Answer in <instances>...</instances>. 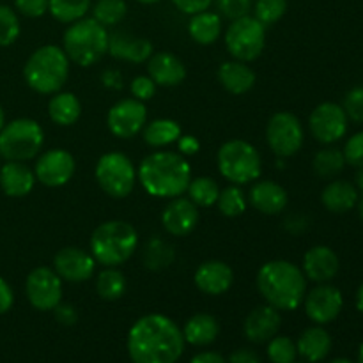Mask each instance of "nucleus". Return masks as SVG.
<instances>
[{"instance_id": "f257e3e1", "label": "nucleus", "mask_w": 363, "mask_h": 363, "mask_svg": "<svg viewBox=\"0 0 363 363\" xmlns=\"http://www.w3.org/2000/svg\"><path fill=\"white\" fill-rule=\"evenodd\" d=\"M183 330L163 314H147L133 323L126 347L133 363H177L184 353Z\"/></svg>"}, {"instance_id": "f03ea898", "label": "nucleus", "mask_w": 363, "mask_h": 363, "mask_svg": "<svg viewBox=\"0 0 363 363\" xmlns=\"http://www.w3.org/2000/svg\"><path fill=\"white\" fill-rule=\"evenodd\" d=\"M307 282L300 266L284 259L264 262L255 277L261 296L280 312H291L301 307L307 294Z\"/></svg>"}, {"instance_id": "7ed1b4c3", "label": "nucleus", "mask_w": 363, "mask_h": 363, "mask_svg": "<svg viewBox=\"0 0 363 363\" xmlns=\"http://www.w3.org/2000/svg\"><path fill=\"white\" fill-rule=\"evenodd\" d=\"M142 188L156 199H176L188 190L191 167L179 152L156 151L145 156L137 170Z\"/></svg>"}, {"instance_id": "20e7f679", "label": "nucleus", "mask_w": 363, "mask_h": 363, "mask_svg": "<svg viewBox=\"0 0 363 363\" xmlns=\"http://www.w3.org/2000/svg\"><path fill=\"white\" fill-rule=\"evenodd\" d=\"M91 254L105 268H117L133 257L138 248V233L124 220L99 223L91 236Z\"/></svg>"}, {"instance_id": "39448f33", "label": "nucleus", "mask_w": 363, "mask_h": 363, "mask_svg": "<svg viewBox=\"0 0 363 363\" xmlns=\"http://www.w3.org/2000/svg\"><path fill=\"white\" fill-rule=\"evenodd\" d=\"M69 64L71 60L60 46H39L25 62L23 78L38 94H55L62 91L69 78Z\"/></svg>"}, {"instance_id": "423d86ee", "label": "nucleus", "mask_w": 363, "mask_h": 363, "mask_svg": "<svg viewBox=\"0 0 363 363\" xmlns=\"http://www.w3.org/2000/svg\"><path fill=\"white\" fill-rule=\"evenodd\" d=\"M110 34L94 18H82L66 28L62 35V50L71 62L91 67L108 53Z\"/></svg>"}, {"instance_id": "0eeeda50", "label": "nucleus", "mask_w": 363, "mask_h": 363, "mask_svg": "<svg viewBox=\"0 0 363 363\" xmlns=\"http://www.w3.org/2000/svg\"><path fill=\"white\" fill-rule=\"evenodd\" d=\"M216 165L220 176L238 186L257 181L262 174V158L257 147L241 138H233L220 145Z\"/></svg>"}, {"instance_id": "6e6552de", "label": "nucleus", "mask_w": 363, "mask_h": 363, "mask_svg": "<svg viewBox=\"0 0 363 363\" xmlns=\"http://www.w3.org/2000/svg\"><path fill=\"white\" fill-rule=\"evenodd\" d=\"M45 131L28 117L14 119L0 130V156L7 162H28L41 152Z\"/></svg>"}, {"instance_id": "1a4fd4ad", "label": "nucleus", "mask_w": 363, "mask_h": 363, "mask_svg": "<svg viewBox=\"0 0 363 363\" xmlns=\"http://www.w3.org/2000/svg\"><path fill=\"white\" fill-rule=\"evenodd\" d=\"M94 174L99 188L112 199H126L137 186V167L121 151L99 156Z\"/></svg>"}, {"instance_id": "9d476101", "label": "nucleus", "mask_w": 363, "mask_h": 363, "mask_svg": "<svg viewBox=\"0 0 363 363\" xmlns=\"http://www.w3.org/2000/svg\"><path fill=\"white\" fill-rule=\"evenodd\" d=\"M227 52L241 62H254L266 48V27L255 16H243L230 21L225 35Z\"/></svg>"}, {"instance_id": "9b49d317", "label": "nucleus", "mask_w": 363, "mask_h": 363, "mask_svg": "<svg viewBox=\"0 0 363 363\" xmlns=\"http://www.w3.org/2000/svg\"><path fill=\"white\" fill-rule=\"evenodd\" d=\"M305 130L301 121L291 112H277L266 124V142L279 158H291L301 149Z\"/></svg>"}, {"instance_id": "f8f14e48", "label": "nucleus", "mask_w": 363, "mask_h": 363, "mask_svg": "<svg viewBox=\"0 0 363 363\" xmlns=\"http://www.w3.org/2000/svg\"><path fill=\"white\" fill-rule=\"evenodd\" d=\"M25 294L35 311L52 312L62 301V279L53 268L38 266L25 280Z\"/></svg>"}, {"instance_id": "ddd939ff", "label": "nucleus", "mask_w": 363, "mask_h": 363, "mask_svg": "<svg viewBox=\"0 0 363 363\" xmlns=\"http://www.w3.org/2000/svg\"><path fill=\"white\" fill-rule=\"evenodd\" d=\"M147 124V108L135 98H124L117 101L106 113V126L117 138H133Z\"/></svg>"}, {"instance_id": "4468645a", "label": "nucleus", "mask_w": 363, "mask_h": 363, "mask_svg": "<svg viewBox=\"0 0 363 363\" xmlns=\"http://www.w3.org/2000/svg\"><path fill=\"white\" fill-rule=\"evenodd\" d=\"M308 128L312 137L321 144H335L346 135L347 116L337 103L325 101L312 110L308 117Z\"/></svg>"}, {"instance_id": "2eb2a0df", "label": "nucleus", "mask_w": 363, "mask_h": 363, "mask_svg": "<svg viewBox=\"0 0 363 363\" xmlns=\"http://www.w3.org/2000/svg\"><path fill=\"white\" fill-rule=\"evenodd\" d=\"M77 170L73 155L66 149H50L35 160V179L48 188H60L69 183Z\"/></svg>"}, {"instance_id": "dca6fc26", "label": "nucleus", "mask_w": 363, "mask_h": 363, "mask_svg": "<svg viewBox=\"0 0 363 363\" xmlns=\"http://www.w3.org/2000/svg\"><path fill=\"white\" fill-rule=\"evenodd\" d=\"M301 305L305 307V314L308 315V319L323 326L339 318L344 307V296L339 287L332 286L330 282L318 284L314 289L305 294Z\"/></svg>"}, {"instance_id": "f3484780", "label": "nucleus", "mask_w": 363, "mask_h": 363, "mask_svg": "<svg viewBox=\"0 0 363 363\" xmlns=\"http://www.w3.org/2000/svg\"><path fill=\"white\" fill-rule=\"evenodd\" d=\"M96 259L91 252L78 247H64L53 257V269L62 282L82 284L87 282L96 273Z\"/></svg>"}, {"instance_id": "a211bd4d", "label": "nucleus", "mask_w": 363, "mask_h": 363, "mask_svg": "<svg viewBox=\"0 0 363 363\" xmlns=\"http://www.w3.org/2000/svg\"><path fill=\"white\" fill-rule=\"evenodd\" d=\"M280 326H282L280 311L266 303L248 312L243 323V332L248 342L266 344L279 333Z\"/></svg>"}, {"instance_id": "6ab92c4d", "label": "nucleus", "mask_w": 363, "mask_h": 363, "mask_svg": "<svg viewBox=\"0 0 363 363\" xmlns=\"http://www.w3.org/2000/svg\"><path fill=\"white\" fill-rule=\"evenodd\" d=\"M199 223V209L190 199H170L162 213V225L170 236H188Z\"/></svg>"}, {"instance_id": "aec40b11", "label": "nucleus", "mask_w": 363, "mask_h": 363, "mask_svg": "<svg viewBox=\"0 0 363 363\" xmlns=\"http://www.w3.org/2000/svg\"><path fill=\"white\" fill-rule=\"evenodd\" d=\"M194 282L201 293L220 296L233 287L234 272L227 262L211 259V261H204L195 269Z\"/></svg>"}, {"instance_id": "412c9836", "label": "nucleus", "mask_w": 363, "mask_h": 363, "mask_svg": "<svg viewBox=\"0 0 363 363\" xmlns=\"http://www.w3.org/2000/svg\"><path fill=\"white\" fill-rule=\"evenodd\" d=\"M340 269V261L335 252L325 245H315L303 255L301 272L314 284L332 282Z\"/></svg>"}, {"instance_id": "4be33fe9", "label": "nucleus", "mask_w": 363, "mask_h": 363, "mask_svg": "<svg viewBox=\"0 0 363 363\" xmlns=\"http://www.w3.org/2000/svg\"><path fill=\"white\" fill-rule=\"evenodd\" d=\"M108 53L117 60H126L131 64L147 62L155 53L152 43L145 38H137L130 32H113L108 39Z\"/></svg>"}, {"instance_id": "5701e85b", "label": "nucleus", "mask_w": 363, "mask_h": 363, "mask_svg": "<svg viewBox=\"0 0 363 363\" xmlns=\"http://www.w3.org/2000/svg\"><path fill=\"white\" fill-rule=\"evenodd\" d=\"M248 202L262 215H280L287 208L289 195H287L286 188L280 186L275 181L257 179L252 184Z\"/></svg>"}, {"instance_id": "b1692460", "label": "nucleus", "mask_w": 363, "mask_h": 363, "mask_svg": "<svg viewBox=\"0 0 363 363\" xmlns=\"http://www.w3.org/2000/svg\"><path fill=\"white\" fill-rule=\"evenodd\" d=\"M147 74L160 87H177L186 78V67L174 53L158 52L149 57Z\"/></svg>"}, {"instance_id": "393cba45", "label": "nucleus", "mask_w": 363, "mask_h": 363, "mask_svg": "<svg viewBox=\"0 0 363 363\" xmlns=\"http://www.w3.org/2000/svg\"><path fill=\"white\" fill-rule=\"evenodd\" d=\"M35 174L25 162H6L0 167V188L7 197L20 199L35 186Z\"/></svg>"}, {"instance_id": "a878e982", "label": "nucleus", "mask_w": 363, "mask_h": 363, "mask_svg": "<svg viewBox=\"0 0 363 363\" xmlns=\"http://www.w3.org/2000/svg\"><path fill=\"white\" fill-rule=\"evenodd\" d=\"M218 77L220 85L225 89L230 94H247L254 89L255 85V73L247 62H241V60H227L222 62L218 67Z\"/></svg>"}, {"instance_id": "bb28decb", "label": "nucleus", "mask_w": 363, "mask_h": 363, "mask_svg": "<svg viewBox=\"0 0 363 363\" xmlns=\"http://www.w3.org/2000/svg\"><path fill=\"white\" fill-rule=\"evenodd\" d=\"M296 350L305 362L318 363L325 360L332 351V337L321 325L311 326L298 337Z\"/></svg>"}, {"instance_id": "cd10ccee", "label": "nucleus", "mask_w": 363, "mask_h": 363, "mask_svg": "<svg viewBox=\"0 0 363 363\" xmlns=\"http://www.w3.org/2000/svg\"><path fill=\"white\" fill-rule=\"evenodd\" d=\"M321 202L330 213L342 215V213L354 209V206L358 204V190L354 184L350 183V181H332V183L326 184L325 190H323Z\"/></svg>"}, {"instance_id": "c85d7f7f", "label": "nucleus", "mask_w": 363, "mask_h": 363, "mask_svg": "<svg viewBox=\"0 0 363 363\" xmlns=\"http://www.w3.org/2000/svg\"><path fill=\"white\" fill-rule=\"evenodd\" d=\"M220 335V323L215 315L211 314H195L184 323L183 326V337L184 342L191 344V346H209L215 342Z\"/></svg>"}, {"instance_id": "c756f323", "label": "nucleus", "mask_w": 363, "mask_h": 363, "mask_svg": "<svg viewBox=\"0 0 363 363\" xmlns=\"http://www.w3.org/2000/svg\"><path fill=\"white\" fill-rule=\"evenodd\" d=\"M222 16L218 13H211V11L191 14L190 21H188V34L199 45H215L222 35Z\"/></svg>"}, {"instance_id": "7c9ffc66", "label": "nucleus", "mask_w": 363, "mask_h": 363, "mask_svg": "<svg viewBox=\"0 0 363 363\" xmlns=\"http://www.w3.org/2000/svg\"><path fill=\"white\" fill-rule=\"evenodd\" d=\"M48 116L57 126H73L82 116V103L73 92H55L48 101Z\"/></svg>"}, {"instance_id": "2f4dec72", "label": "nucleus", "mask_w": 363, "mask_h": 363, "mask_svg": "<svg viewBox=\"0 0 363 363\" xmlns=\"http://www.w3.org/2000/svg\"><path fill=\"white\" fill-rule=\"evenodd\" d=\"M181 135V124L174 119H155L144 126V142L149 147L162 149L176 144Z\"/></svg>"}, {"instance_id": "473e14b6", "label": "nucleus", "mask_w": 363, "mask_h": 363, "mask_svg": "<svg viewBox=\"0 0 363 363\" xmlns=\"http://www.w3.org/2000/svg\"><path fill=\"white\" fill-rule=\"evenodd\" d=\"M96 293L101 300L116 301L126 293V277L117 268H105L96 277Z\"/></svg>"}, {"instance_id": "72a5a7b5", "label": "nucleus", "mask_w": 363, "mask_h": 363, "mask_svg": "<svg viewBox=\"0 0 363 363\" xmlns=\"http://www.w3.org/2000/svg\"><path fill=\"white\" fill-rule=\"evenodd\" d=\"M92 0H50L48 13L60 23H74L91 11Z\"/></svg>"}, {"instance_id": "f704fd0d", "label": "nucleus", "mask_w": 363, "mask_h": 363, "mask_svg": "<svg viewBox=\"0 0 363 363\" xmlns=\"http://www.w3.org/2000/svg\"><path fill=\"white\" fill-rule=\"evenodd\" d=\"M186 191L188 199H190L197 208H209V206H215L216 201H218L220 186L213 177L201 176L191 177Z\"/></svg>"}, {"instance_id": "c9c22d12", "label": "nucleus", "mask_w": 363, "mask_h": 363, "mask_svg": "<svg viewBox=\"0 0 363 363\" xmlns=\"http://www.w3.org/2000/svg\"><path fill=\"white\" fill-rule=\"evenodd\" d=\"M174 257L176 254L169 243H165L162 238H152L144 250V266L152 272H160L169 268L174 262Z\"/></svg>"}, {"instance_id": "e433bc0d", "label": "nucleus", "mask_w": 363, "mask_h": 363, "mask_svg": "<svg viewBox=\"0 0 363 363\" xmlns=\"http://www.w3.org/2000/svg\"><path fill=\"white\" fill-rule=\"evenodd\" d=\"M216 206H218L220 213L223 216H227V218H238V216H241L247 211L248 199L238 184H230V186L220 190Z\"/></svg>"}, {"instance_id": "4c0bfd02", "label": "nucleus", "mask_w": 363, "mask_h": 363, "mask_svg": "<svg viewBox=\"0 0 363 363\" xmlns=\"http://www.w3.org/2000/svg\"><path fill=\"white\" fill-rule=\"evenodd\" d=\"M128 6L124 0H98L92 7V18L103 27H116L126 18Z\"/></svg>"}, {"instance_id": "58836bf2", "label": "nucleus", "mask_w": 363, "mask_h": 363, "mask_svg": "<svg viewBox=\"0 0 363 363\" xmlns=\"http://www.w3.org/2000/svg\"><path fill=\"white\" fill-rule=\"evenodd\" d=\"M346 165V160H344V152L339 151L335 147H326L321 149L318 155L314 156V172L319 177H335L337 174H340Z\"/></svg>"}, {"instance_id": "ea45409f", "label": "nucleus", "mask_w": 363, "mask_h": 363, "mask_svg": "<svg viewBox=\"0 0 363 363\" xmlns=\"http://www.w3.org/2000/svg\"><path fill=\"white\" fill-rule=\"evenodd\" d=\"M266 354H268L272 363H294L298 357L296 342L291 337L275 335L272 340H268Z\"/></svg>"}, {"instance_id": "a19ab883", "label": "nucleus", "mask_w": 363, "mask_h": 363, "mask_svg": "<svg viewBox=\"0 0 363 363\" xmlns=\"http://www.w3.org/2000/svg\"><path fill=\"white\" fill-rule=\"evenodd\" d=\"M287 13V0H255L254 16L264 27L277 23Z\"/></svg>"}, {"instance_id": "79ce46f5", "label": "nucleus", "mask_w": 363, "mask_h": 363, "mask_svg": "<svg viewBox=\"0 0 363 363\" xmlns=\"http://www.w3.org/2000/svg\"><path fill=\"white\" fill-rule=\"evenodd\" d=\"M20 20L16 11L6 4H0V46H11L20 38Z\"/></svg>"}, {"instance_id": "37998d69", "label": "nucleus", "mask_w": 363, "mask_h": 363, "mask_svg": "<svg viewBox=\"0 0 363 363\" xmlns=\"http://www.w3.org/2000/svg\"><path fill=\"white\" fill-rule=\"evenodd\" d=\"M216 7L220 16L233 21L250 14L252 0H216Z\"/></svg>"}, {"instance_id": "c03bdc74", "label": "nucleus", "mask_w": 363, "mask_h": 363, "mask_svg": "<svg viewBox=\"0 0 363 363\" xmlns=\"http://www.w3.org/2000/svg\"><path fill=\"white\" fill-rule=\"evenodd\" d=\"M342 108L347 119H353L354 123H363V87H354L347 92Z\"/></svg>"}, {"instance_id": "a18cd8bd", "label": "nucleus", "mask_w": 363, "mask_h": 363, "mask_svg": "<svg viewBox=\"0 0 363 363\" xmlns=\"http://www.w3.org/2000/svg\"><path fill=\"white\" fill-rule=\"evenodd\" d=\"M156 87H158V85L151 80V77H149V74L147 77H145V74H140V77H135L133 80H131L130 91H131V96H133L135 99L145 103V101H149V99L155 98Z\"/></svg>"}, {"instance_id": "49530a36", "label": "nucleus", "mask_w": 363, "mask_h": 363, "mask_svg": "<svg viewBox=\"0 0 363 363\" xmlns=\"http://www.w3.org/2000/svg\"><path fill=\"white\" fill-rule=\"evenodd\" d=\"M344 160L353 167H363V131L353 135L344 145Z\"/></svg>"}, {"instance_id": "de8ad7c7", "label": "nucleus", "mask_w": 363, "mask_h": 363, "mask_svg": "<svg viewBox=\"0 0 363 363\" xmlns=\"http://www.w3.org/2000/svg\"><path fill=\"white\" fill-rule=\"evenodd\" d=\"M50 0H14L18 13L27 18H41L48 13Z\"/></svg>"}, {"instance_id": "09e8293b", "label": "nucleus", "mask_w": 363, "mask_h": 363, "mask_svg": "<svg viewBox=\"0 0 363 363\" xmlns=\"http://www.w3.org/2000/svg\"><path fill=\"white\" fill-rule=\"evenodd\" d=\"M53 315H55L57 323H60L62 326H73L78 321V311L74 308V305L71 303H62L60 301L55 308H53Z\"/></svg>"}, {"instance_id": "8fccbe9b", "label": "nucleus", "mask_w": 363, "mask_h": 363, "mask_svg": "<svg viewBox=\"0 0 363 363\" xmlns=\"http://www.w3.org/2000/svg\"><path fill=\"white\" fill-rule=\"evenodd\" d=\"M174 6L184 14H197L202 11H208L209 6L213 4V0H172Z\"/></svg>"}, {"instance_id": "3c124183", "label": "nucleus", "mask_w": 363, "mask_h": 363, "mask_svg": "<svg viewBox=\"0 0 363 363\" xmlns=\"http://www.w3.org/2000/svg\"><path fill=\"white\" fill-rule=\"evenodd\" d=\"M177 147H179V155L186 158V156H194L201 151V142L194 135H181L177 138Z\"/></svg>"}, {"instance_id": "603ef678", "label": "nucleus", "mask_w": 363, "mask_h": 363, "mask_svg": "<svg viewBox=\"0 0 363 363\" xmlns=\"http://www.w3.org/2000/svg\"><path fill=\"white\" fill-rule=\"evenodd\" d=\"M101 84L110 91H121L124 87V78L119 69H105L101 73Z\"/></svg>"}, {"instance_id": "864d4df0", "label": "nucleus", "mask_w": 363, "mask_h": 363, "mask_svg": "<svg viewBox=\"0 0 363 363\" xmlns=\"http://www.w3.org/2000/svg\"><path fill=\"white\" fill-rule=\"evenodd\" d=\"M13 303H14L13 289H11V286L7 284V280H4L2 277H0V315L9 312L11 308H13Z\"/></svg>"}, {"instance_id": "5fc2aeb1", "label": "nucleus", "mask_w": 363, "mask_h": 363, "mask_svg": "<svg viewBox=\"0 0 363 363\" xmlns=\"http://www.w3.org/2000/svg\"><path fill=\"white\" fill-rule=\"evenodd\" d=\"M229 363H261V358L255 351L248 350V347H241V350H236L230 354Z\"/></svg>"}, {"instance_id": "6e6d98bb", "label": "nucleus", "mask_w": 363, "mask_h": 363, "mask_svg": "<svg viewBox=\"0 0 363 363\" xmlns=\"http://www.w3.org/2000/svg\"><path fill=\"white\" fill-rule=\"evenodd\" d=\"M190 363H227L225 358L222 357L216 351H204V353H199L191 358Z\"/></svg>"}, {"instance_id": "4d7b16f0", "label": "nucleus", "mask_w": 363, "mask_h": 363, "mask_svg": "<svg viewBox=\"0 0 363 363\" xmlns=\"http://www.w3.org/2000/svg\"><path fill=\"white\" fill-rule=\"evenodd\" d=\"M357 308L363 314V282L362 286L358 287V293H357Z\"/></svg>"}, {"instance_id": "13d9d810", "label": "nucleus", "mask_w": 363, "mask_h": 363, "mask_svg": "<svg viewBox=\"0 0 363 363\" xmlns=\"http://www.w3.org/2000/svg\"><path fill=\"white\" fill-rule=\"evenodd\" d=\"M357 186L360 188L363 191V167H358V172H357Z\"/></svg>"}, {"instance_id": "bf43d9fd", "label": "nucleus", "mask_w": 363, "mask_h": 363, "mask_svg": "<svg viewBox=\"0 0 363 363\" xmlns=\"http://www.w3.org/2000/svg\"><path fill=\"white\" fill-rule=\"evenodd\" d=\"M4 124H6V113H4L2 105H0V130L4 128Z\"/></svg>"}, {"instance_id": "052dcab7", "label": "nucleus", "mask_w": 363, "mask_h": 363, "mask_svg": "<svg viewBox=\"0 0 363 363\" xmlns=\"http://www.w3.org/2000/svg\"><path fill=\"white\" fill-rule=\"evenodd\" d=\"M358 213H360V216H362V220H363V195L362 197H358Z\"/></svg>"}, {"instance_id": "680f3d73", "label": "nucleus", "mask_w": 363, "mask_h": 363, "mask_svg": "<svg viewBox=\"0 0 363 363\" xmlns=\"http://www.w3.org/2000/svg\"><path fill=\"white\" fill-rule=\"evenodd\" d=\"M330 363H353V362L347 360V358H335V360H332Z\"/></svg>"}, {"instance_id": "e2e57ef3", "label": "nucleus", "mask_w": 363, "mask_h": 363, "mask_svg": "<svg viewBox=\"0 0 363 363\" xmlns=\"http://www.w3.org/2000/svg\"><path fill=\"white\" fill-rule=\"evenodd\" d=\"M137 2L145 4V6H149V4H156V2H160V0H137Z\"/></svg>"}, {"instance_id": "0e129e2a", "label": "nucleus", "mask_w": 363, "mask_h": 363, "mask_svg": "<svg viewBox=\"0 0 363 363\" xmlns=\"http://www.w3.org/2000/svg\"><path fill=\"white\" fill-rule=\"evenodd\" d=\"M358 363H363V344L360 346V351H358Z\"/></svg>"}, {"instance_id": "69168bd1", "label": "nucleus", "mask_w": 363, "mask_h": 363, "mask_svg": "<svg viewBox=\"0 0 363 363\" xmlns=\"http://www.w3.org/2000/svg\"><path fill=\"white\" fill-rule=\"evenodd\" d=\"M0 167H2V165H0Z\"/></svg>"}, {"instance_id": "338daca9", "label": "nucleus", "mask_w": 363, "mask_h": 363, "mask_svg": "<svg viewBox=\"0 0 363 363\" xmlns=\"http://www.w3.org/2000/svg\"><path fill=\"white\" fill-rule=\"evenodd\" d=\"M294 363H296V362H294Z\"/></svg>"}]
</instances>
